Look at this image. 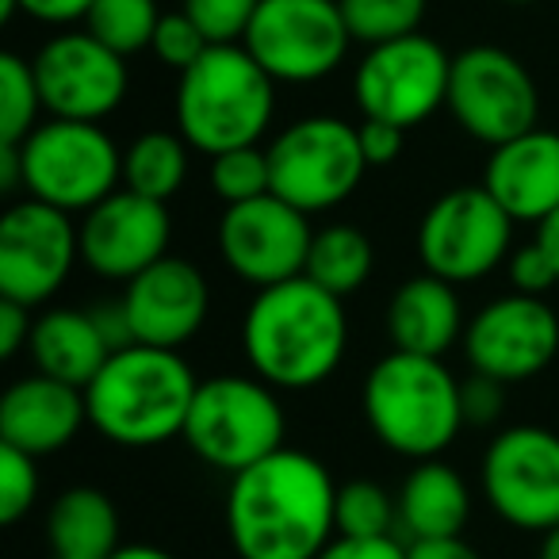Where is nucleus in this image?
<instances>
[{
    "mask_svg": "<svg viewBox=\"0 0 559 559\" xmlns=\"http://www.w3.org/2000/svg\"><path fill=\"white\" fill-rule=\"evenodd\" d=\"M111 559H177L165 548H154V544H123Z\"/></svg>",
    "mask_w": 559,
    "mask_h": 559,
    "instance_id": "a18cd8bd",
    "label": "nucleus"
},
{
    "mask_svg": "<svg viewBox=\"0 0 559 559\" xmlns=\"http://www.w3.org/2000/svg\"><path fill=\"white\" fill-rule=\"evenodd\" d=\"M383 326L395 349L421 353V357H444L452 345L464 337V304H460L456 284L421 269L406 284H399L388 299Z\"/></svg>",
    "mask_w": 559,
    "mask_h": 559,
    "instance_id": "4be33fe9",
    "label": "nucleus"
},
{
    "mask_svg": "<svg viewBox=\"0 0 559 559\" xmlns=\"http://www.w3.org/2000/svg\"><path fill=\"white\" fill-rule=\"evenodd\" d=\"M460 127L483 146H502L533 131L540 96L528 70L502 47H467L452 58L449 104Z\"/></svg>",
    "mask_w": 559,
    "mask_h": 559,
    "instance_id": "4468645a",
    "label": "nucleus"
},
{
    "mask_svg": "<svg viewBox=\"0 0 559 559\" xmlns=\"http://www.w3.org/2000/svg\"><path fill=\"white\" fill-rule=\"evenodd\" d=\"M119 304H123L134 342L157 345V349H180L207 322L211 288L192 261L165 253L146 272L127 280V292Z\"/></svg>",
    "mask_w": 559,
    "mask_h": 559,
    "instance_id": "6ab92c4d",
    "label": "nucleus"
},
{
    "mask_svg": "<svg viewBox=\"0 0 559 559\" xmlns=\"http://www.w3.org/2000/svg\"><path fill=\"white\" fill-rule=\"evenodd\" d=\"M483 498L513 528L548 533L559 525V433L510 426L487 444L479 464Z\"/></svg>",
    "mask_w": 559,
    "mask_h": 559,
    "instance_id": "f8f14e48",
    "label": "nucleus"
},
{
    "mask_svg": "<svg viewBox=\"0 0 559 559\" xmlns=\"http://www.w3.org/2000/svg\"><path fill=\"white\" fill-rule=\"evenodd\" d=\"M157 20H162L157 0H93L85 32H93L116 55L131 58L154 43Z\"/></svg>",
    "mask_w": 559,
    "mask_h": 559,
    "instance_id": "cd10ccee",
    "label": "nucleus"
},
{
    "mask_svg": "<svg viewBox=\"0 0 559 559\" xmlns=\"http://www.w3.org/2000/svg\"><path fill=\"white\" fill-rule=\"evenodd\" d=\"M464 357L472 372L502 383H525L559 357V314L544 296H498L464 326Z\"/></svg>",
    "mask_w": 559,
    "mask_h": 559,
    "instance_id": "dca6fc26",
    "label": "nucleus"
},
{
    "mask_svg": "<svg viewBox=\"0 0 559 559\" xmlns=\"http://www.w3.org/2000/svg\"><path fill=\"white\" fill-rule=\"evenodd\" d=\"M24 192L35 200L85 215L123 185V154L100 123L55 119L39 123L24 142Z\"/></svg>",
    "mask_w": 559,
    "mask_h": 559,
    "instance_id": "0eeeda50",
    "label": "nucleus"
},
{
    "mask_svg": "<svg viewBox=\"0 0 559 559\" xmlns=\"http://www.w3.org/2000/svg\"><path fill=\"white\" fill-rule=\"evenodd\" d=\"M43 108L55 119L100 123L127 96V58L104 47L93 32H62L32 58Z\"/></svg>",
    "mask_w": 559,
    "mask_h": 559,
    "instance_id": "f3484780",
    "label": "nucleus"
},
{
    "mask_svg": "<svg viewBox=\"0 0 559 559\" xmlns=\"http://www.w3.org/2000/svg\"><path fill=\"white\" fill-rule=\"evenodd\" d=\"M518 218L483 185H460L437 195L414 234V249L426 272L449 284H475L513 253Z\"/></svg>",
    "mask_w": 559,
    "mask_h": 559,
    "instance_id": "1a4fd4ad",
    "label": "nucleus"
},
{
    "mask_svg": "<svg viewBox=\"0 0 559 559\" xmlns=\"http://www.w3.org/2000/svg\"><path fill=\"white\" fill-rule=\"evenodd\" d=\"M349 43L337 0H261L241 47L276 85H311L342 66Z\"/></svg>",
    "mask_w": 559,
    "mask_h": 559,
    "instance_id": "9d476101",
    "label": "nucleus"
},
{
    "mask_svg": "<svg viewBox=\"0 0 559 559\" xmlns=\"http://www.w3.org/2000/svg\"><path fill=\"white\" fill-rule=\"evenodd\" d=\"M32 307L12 304V299H0V357L12 360L27 342H32Z\"/></svg>",
    "mask_w": 559,
    "mask_h": 559,
    "instance_id": "ea45409f",
    "label": "nucleus"
},
{
    "mask_svg": "<svg viewBox=\"0 0 559 559\" xmlns=\"http://www.w3.org/2000/svg\"><path fill=\"white\" fill-rule=\"evenodd\" d=\"M188 180V139L180 131H146L123 154V188L169 203Z\"/></svg>",
    "mask_w": 559,
    "mask_h": 559,
    "instance_id": "bb28decb",
    "label": "nucleus"
},
{
    "mask_svg": "<svg viewBox=\"0 0 559 559\" xmlns=\"http://www.w3.org/2000/svg\"><path fill=\"white\" fill-rule=\"evenodd\" d=\"M399 528L406 540L460 536L472 518V490L464 475L444 460H418L399 487Z\"/></svg>",
    "mask_w": 559,
    "mask_h": 559,
    "instance_id": "b1692460",
    "label": "nucleus"
},
{
    "mask_svg": "<svg viewBox=\"0 0 559 559\" xmlns=\"http://www.w3.org/2000/svg\"><path fill=\"white\" fill-rule=\"evenodd\" d=\"M81 264L104 280H134L169 253L173 218L162 200L116 188L78 223Z\"/></svg>",
    "mask_w": 559,
    "mask_h": 559,
    "instance_id": "a211bd4d",
    "label": "nucleus"
},
{
    "mask_svg": "<svg viewBox=\"0 0 559 559\" xmlns=\"http://www.w3.org/2000/svg\"><path fill=\"white\" fill-rule=\"evenodd\" d=\"M536 241H540L544 253L551 257V264H556V272H559V207L551 211L544 223H536Z\"/></svg>",
    "mask_w": 559,
    "mask_h": 559,
    "instance_id": "c03bdc74",
    "label": "nucleus"
},
{
    "mask_svg": "<svg viewBox=\"0 0 559 559\" xmlns=\"http://www.w3.org/2000/svg\"><path fill=\"white\" fill-rule=\"evenodd\" d=\"M288 418L272 383L261 376H211L200 380L185 421V441L207 467L226 475L284 449Z\"/></svg>",
    "mask_w": 559,
    "mask_h": 559,
    "instance_id": "423d86ee",
    "label": "nucleus"
},
{
    "mask_svg": "<svg viewBox=\"0 0 559 559\" xmlns=\"http://www.w3.org/2000/svg\"><path fill=\"white\" fill-rule=\"evenodd\" d=\"M365 421L376 441L403 460H433L467 426L460 380L444 357L391 349L372 365L360 391Z\"/></svg>",
    "mask_w": 559,
    "mask_h": 559,
    "instance_id": "20e7f679",
    "label": "nucleus"
},
{
    "mask_svg": "<svg viewBox=\"0 0 559 559\" xmlns=\"http://www.w3.org/2000/svg\"><path fill=\"white\" fill-rule=\"evenodd\" d=\"M241 349L264 383L276 391H311L342 368L349 349L345 299L311 276L257 288L241 319Z\"/></svg>",
    "mask_w": 559,
    "mask_h": 559,
    "instance_id": "f03ea898",
    "label": "nucleus"
},
{
    "mask_svg": "<svg viewBox=\"0 0 559 559\" xmlns=\"http://www.w3.org/2000/svg\"><path fill=\"white\" fill-rule=\"evenodd\" d=\"M506 276H510V288L521 292V296H548L559 284L556 264L536 238L525 241V246H513V253L506 257Z\"/></svg>",
    "mask_w": 559,
    "mask_h": 559,
    "instance_id": "c9c22d12",
    "label": "nucleus"
},
{
    "mask_svg": "<svg viewBox=\"0 0 559 559\" xmlns=\"http://www.w3.org/2000/svg\"><path fill=\"white\" fill-rule=\"evenodd\" d=\"M360 134V150H365L368 169H383V165L399 162L406 146V127L388 123V119H360L357 127Z\"/></svg>",
    "mask_w": 559,
    "mask_h": 559,
    "instance_id": "4c0bfd02",
    "label": "nucleus"
},
{
    "mask_svg": "<svg viewBox=\"0 0 559 559\" xmlns=\"http://www.w3.org/2000/svg\"><path fill=\"white\" fill-rule=\"evenodd\" d=\"M406 559H483L464 536H437V540H411Z\"/></svg>",
    "mask_w": 559,
    "mask_h": 559,
    "instance_id": "79ce46f5",
    "label": "nucleus"
},
{
    "mask_svg": "<svg viewBox=\"0 0 559 559\" xmlns=\"http://www.w3.org/2000/svg\"><path fill=\"white\" fill-rule=\"evenodd\" d=\"M536 559H559V525L544 533V540H540V551H536Z\"/></svg>",
    "mask_w": 559,
    "mask_h": 559,
    "instance_id": "49530a36",
    "label": "nucleus"
},
{
    "mask_svg": "<svg viewBox=\"0 0 559 559\" xmlns=\"http://www.w3.org/2000/svg\"><path fill=\"white\" fill-rule=\"evenodd\" d=\"M226 536L238 559H314L337 536L334 475L311 452L284 449L230 475Z\"/></svg>",
    "mask_w": 559,
    "mask_h": 559,
    "instance_id": "f257e3e1",
    "label": "nucleus"
},
{
    "mask_svg": "<svg viewBox=\"0 0 559 559\" xmlns=\"http://www.w3.org/2000/svg\"><path fill=\"white\" fill-rule=\"evenodd\" d=\"M195 388L200 380L180 349L123 345L85 388L88 426L119 449H154L185 437Z\"/></svg>",
    "mask_w": 559,
    "mask_h": 559,
    "instance_id": "7ed1b4c3",
    "label": "nucleus"
},
{
    "mask_svg": "<svg viewBox=\"0 0 559 559\" xmlns=\"http://www.w3.org/2000/svg\"><path fill=\"white\" fill-rule=\"evenodd\" d=\"M50 559H111L119 544V513L104 490L70 487L47 510Z\"/></svg>",
    "mask_w": 559,
    "mask_h": 559,
    "instance_id": "393cba45",
    "label": "nucleus"
},
{
    "mask_svg": "<svg viewBox=\"0 0 559 559\" xmlns=\"http://www.w3.org/2000/svg\"><path fill=\"white\" fill-rule=\"evenodd\" d=\"M372 269H376V246L360 226L330 223L322 230H314L311 253H307V269H304V276H311L314 284L349 299L365 288Z\"/></svg>",
    "mask_w": 559,
    "mask_h": 559,
    "instance_id": "a878e982",
    "label": "nucleus"
},
{
    "mask_svg": "<svg viewBox=\"0 0 559 559\" xmlns=\"http://www.w3.org/2000/svg\"><path fill=\"white\" fill-rule=\"evenodd\" d=\"M272 192L307 215H322L349 200L368 173L360 134L334 116H307L272 139Z\"/></svg>",
    "mask_w": 559,
    "mask_h": 559,
    "instance_id": "6e6552de",
    "label": "nucleus"
},
{
    "mask_svg": "<svg viewBox=\"0 0 559 559\" xmlns=\"http://www.w3.org/2000/svg\"><path fill=\"white\" fill-rule=\"evenodd\" d=\"M261 0H185V12L203 27L211 43H241Z\"/></svg>",
    "mask_w": 559,
    "mask_h": 559,
    "instance_id": "f704fd0d",
    "label": "nucleus"
},
{
    "mask_svg": "<svg viewBox=\"0 0 559 559\" xmlns=\"http://www.w3.org/2000/svg\"><path fill=\"white\" fill-rule=\"evenodd\" d=\"M449 78L452 58L441 43L414 32L368 47L353 73V100L360 119H388L411 131L449 104Z\"/></svg>",
    "mask_w": 559,
    "mask_h": 559,
    "instance_id": "9b49d317",
    "label": "nucleus"
},
{
    "mask_svg": "<svg viewBox=\"0 0 559 559\" xmlns=\"http://www.w3.org/2000/svg\"><path fill=\"white\" fill-rule=\"evenodd\" d=\"M337 4L353 43H365V47L414 35L426 20V0H337Z\"/></svg>",
    "mask_w": 559,
    "mask_h": 559,
    "instance_id": "c85d7f7f",
    "label": "nucleus"
},
{
    "mask_svg": "<svg viewBox=\"0 0 559 559\" xmlns=\"http://www.w3.org/2000/svg\"><path fill=\"white\" fill-rule=\"evenodd\" d=\"M399 498L380 483L353 479L337 487V536H395Z\"/></svg>",
    "mask_w": 559,
    "mask_h": 559,
    "instance_id": "7c9ffc66",
    "label": "nucleus"
},
{
    "mask_svg": "<svg viewBox=\"0 0 559 559\" xmlns=\"http://www.w3.org/2000/svg\"><path fill=\"white\" fill-rule=\"evenodd\" d=\"M150 47H154V55L162 58L169 70L185 73V70H192L215 43H211L207 35H203V27L180 9V12H165V16L157 20V32Z\"/></svg>",
    "mask_w": 559,
    "mask_h": 559,
    "instance_id": "72a5a7b5",
    "label": "nucleus"
},
{
    "mask_svg": "<svg viewBox=\"0 0 559 559\" xmlns=\"http://www.w3.org/2000/svg\"><path fill=\"white\" fill-rule=\"evenodd\" d=\"M311 238V215L280 200L276 192L230 203L218 218V253L226 269L253 288L304 276Z\"/></svg>",
    "mask_w": 559,
    "mask_h": 559,
    "instance_id": "2eb2a0df",
    "label": "nucleus"
},
{
    "mask_svg": "<svg viewBox=\"0 0 559 559\" xmlns=\"http://www.w3.org/2000/svg\"><path fill=\"white\" fill-rule=\"evenodd\" d=\"M27 353L35 360V372L55 376L62 383L85 391L93 383V376L104 368V360L111 357V342L104 337L100 322L93 311L81 307H50L35 319L32 342Z\"/></svg>",
    "mask_w": 559,
    "mask_h": 559,
    "instance_id": "5701e85b",
    "label": "nucleus"
},
{
    "mask_svg": "<svg viewBox=\"0 0 559 559\" xmlns=\"http://www.w3.org/2000/svg\"><path fill=\"white\" fill-rule=\"evenodd\" d=\"M20 12L43 24H73V20H85L93 0H16Z\"/></svg>",
    "mask_w": 559,
    "mask_h": 559,
    "instance_id": "a19ab883",
    "label": "nucleus"
},
{
    "mask_svg": "<svg viewBox=\"0 0 559 559\" xmlns=\"http://www.w3.org/2000/svg\"><path fill=\"white\" fill-rule=\"evenodd\" d=\"M314 559H406L399 536H334Z\"/></svg>",
    "mask_w": 559,
    "mask_h": 559,
    "instance_id": "58836bf2",
    "label": "nucleus"
},
{
    "mask_svg": "<svg viewBox=\"0 0 559 559\" xmlns=\"http://www.w3.org/2000/svg\"><path fill=\"white\" fill-rule=\"evenodd\" d=\"M506 388L510 383L495 380V376L472 372L460 383V403H464V421L467 426H490L502 418L506 411Z\"/></svg>",
    "mask_w": 559,
    "mask_h": 559,
    "instance_id": "e433bc0d",
    "label": "nucleus"
},
{
    "mask_svg": "<svg viewBox=\"0 0 559 559\" xmlns=\"http://www.w3.org/2000/svg\"><path fill=\"white\" fill-rule=\"evenodd\" d=\"M43 93L35 66L20 55H0V142H24L39 127Z\"/></svg>",
    "mask_w": 559,
    "mask_h": 559,
    "instance_id": "c756f323",
    "label": "nucleus"
},
{
    "mask_svg": "<svg viewBox=\"0 0 559 559\" xmlns=\"http://www.w3.org/2000/svg\"><path fill=\"white\" fill-rule=\"evenodd\" d=\"M506 4H536V0H506Z\"/></svg>",
    "mask_w": 559,
    "mask_h": 559,
    "instance_id": "de8ad7c7",
    "label": "nucleus"
},
{
    "mask_svg": "<svg viewBox=\"0 0 559 559\" xmlns=\"http://www.w3.org/2000/svg\"><path fill=\"white\" fill-rule=\"evenodd\" d=\"M483 188L518 223H544L559 207V134L533 131L490 146Z\"/></svg>",
    "mask_w": 559,
    "mask_h": 559,
    "instance_id": "412c9836",
    "label": "nucleus"
},
{
    "mask_svg": "<svg viewBox=\"0 0 559 559\" xmlns=\"http://www.w3.org/2000/svg\"><path fill=\"white\" fill-rule=\"evenodd\" d=\"M173 111L188 146L207 157L257 146L276 111V81L241 43H215L180 73Z\"/></svg>",
    "mask_w": 559,
    "mask_h": 559,
    "instance_id": "39448f33",
    "label": "nucleus"
},
{
    "mask_svg": "<svg viewBox=\"0 0 559 559\" xmlns=\"http://www.w3.org/2000/svg\"><path fill=\"white\" fill-rule=\"evenodd\" d=\"M85 421V391L55 376H24L0 395V444H12L35 460L62 452Z\"/></svg>",
    "mask_w": 559,
    "mask_h": 559,
    "instance_id": "aec40b11",
    "label": "nucleus"
},
{
    "mask_svg": "<svg viewBox=\"0 0 559 559\" xmlns=\"http://www.w3.org/2000/svg\"><path fill=\"white\" fill-rule=\"evenodd\" d=\"M211 188H215V195L226 207L230 203L257 200V195H269L272 192L269 150L238 146V150H226V154H215L211 157Z\"/></svg>",
    "mask_w": 559,
    "mask_h": 559,
    "instance_id": "2f4dec72",
    "label": "nucleus"
},
{
    "mask_svg": "<svg viewBox=\"0 0 559 559\" xmlns=\"http://www.w3.org/2000/svg\"><path fill=\"white\" fill-rule=\"evenodd\" d=\"M73 264H81V238L70 211L27 200L0 218V299L43 307L58 296Z\"/></svg>",
    "mask_w": 559,
    "mask_h": 559,
    "instance_id": "ddd939ff",
    "label": "nucleus"
},
{
    "mask_svg": "<svg viewBox=\"0 0 559 559\" xmlns=\"http://www.w3.org/2000/svg\"><path fill=\"white\" fill-rule=\"evenodd\" d=\"M0 188H4V192H20V188H24L20 142H0Z\"/></svg>",
    "mask_w": 559,
    "mask_h": 559,
    "instance_id": "37998d69",
    "label": "nucleus"
},
{
    "mask_svg": "<svg viewBox=\"0 0 559 559\" xmlns=\"http://www.w3.org/2000/svg\"><path fill=\"white\" fill-rule=\"evenodd\" d=\"M39 498V467L35 456L12 449V444H0V521L4 525H16L20 518H27Z\"/></svg>",
    "mask_w": 559,
    "mask_h": 559,
    "instance_id": "473e14b6",
    "label": "nucleus"
}]
</instances>
